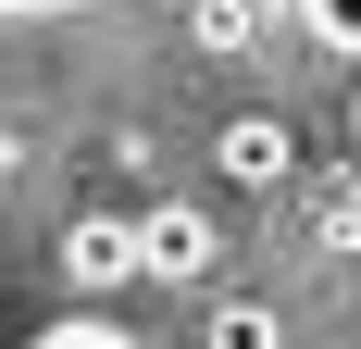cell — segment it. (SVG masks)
Returning <instances> with one entry per match:
<instances>
[{
    "instance_id": "1",
    "label": "cell",
    "mask_w": 361,
    "mask_h": 349,
    "mask_svg": "<svg viewBox=\"0 0 361 349\" xmlns=\"http://www.w3.org/2000/svg\"><path fill=\"white\" fill-rule=\"evenodd\" d=\"M137 275L200 287V275H212V212H200V200H149L137 212Z\"/></svg>"
},
{
    "instance_id": "2",
    "label": "cell",
    "mask_w": 361,
    "mask_h": 349,
    "mask_svg": "<svg viewBox=\"0 0 361 349\" xmlns=\"http://www.w3.org/2000/svg\"><path fill=\"white\" fill-rule=\"evenodd\" d=\"M63 275L87 287V300L137 287V212H75V225H63Z\"/></svg>"
},
{
    "instance_id": "3",
    "label": "cell",
    "mask_w": 361,
    "mask_h": 349,
    "mask_svg": "<svg viewBox=\"0 0 361 349\" xmlns=\"http://www.w3.org/2000/svg\"><path fill=\"white\" fill-rule=\"evenodd\" d=\"M212 174H224V187H287V174H299V138H287V112H224V138H212Z\"/></svg>"
},
{
    "instance_id": "4",
    "label": "cell",
    "mask_w": 361,
    "mask_h": 349,
    "mask_svg": "<svg viewBox=\"0 0 361 349\" xmlns=\"http://www.w3.org/2000/svg\"><path fill=\"white\" fill-rule=\"evenodd\" d=\"M200 349H287V324H274V300H212Z\"/></svg>"
},
{
    "instance_id": "5",
    "label": "cell",
    "mask_w": 361,
    "mask_h": 349,
    "mask_svg": "<svg viewBox=\"0 0 361 349\" xmlns=\"http://www.w3.org/2000/svg\"><path fill=\"white\" fill-rule=\"evenodd\" d=\"M187 37H200V50H250L262 13H250V0H200V13H187Z\"/></svg>"
},
{
    "instance_id": "6",
    "label": "cell",
    "mask_w": 361,
    "mask_h": 349,
    "mask_svg": "<svg viewBox=\"0 0 361 349\" xmlns=\"http://www.w3.org/2000/svg\"><path fill=\"white\" fill-rule=\"evenodd\" d=\"M299 25L324 37V50H349V63H361V0H299Z\"/></svg>"
},
{
    "instance_id": "7",
    "label": "cell",
    "mask_w": 361,
    "mask_h": 349,
    "mask_svg": "<svg viewBox=\"0 0 361 349\" xmlns=\"http://www.w3.org/2000/svg\"><path fill=\"white\" fill-rule=\"evenodd\" d=\"M37 349H137V337H125V324H100V312H75V324H50Z\"/></svg>"
},
{
    "instance_id": "8",
    "label": "cell",
    "mask_w": 361,
    "mask_h": 349,
    "mask_svg": "<svg viewBox=\"0 0 361 349\" xmlns=\"http://www.w3.org/2000/svg\"><path fill=\"white\" fill-rule=\"evenodd\" d=\"M0 13H63V0H0Z\"/></svg>"
}]
</instances>
